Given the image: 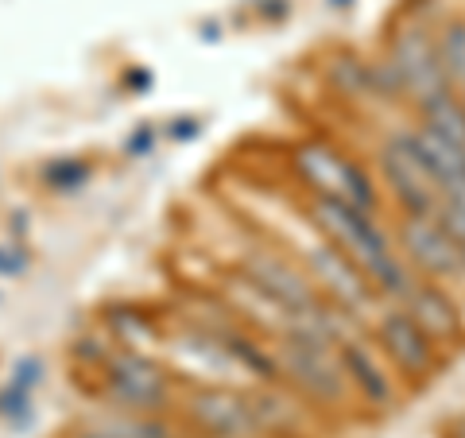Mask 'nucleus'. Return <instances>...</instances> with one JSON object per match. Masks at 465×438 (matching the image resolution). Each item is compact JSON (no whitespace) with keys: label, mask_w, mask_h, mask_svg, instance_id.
<instances>
[{"label":"nucleus","mask_w":465,"mask_h":438,"mask_svg":"<svg viewBox=\"0 0 465 438\" xmlns=\"http://www.w3.org/2000/svg\"><path fill=\"white\" fill-rule=\"evenodd\" d=\"M391 237L419 280H434L442 287H454V280H461V253L439 225V217H396Z\"/></svg>","instance_id":"6e6552de"},{"label":"nucleus","mask_w":465,"mask_h":438,"mask_svg":"<svg viewBox=\"0 0 465 438\" xmlns=\"http://www.w3.org/2000/svg\"><path fill=\"white\" fill-rule=\"evenodd\" d=\"M0 419H8V423H27L32 419V392L8 384V392H0Z\"/></svg>","instance_id":"ddd939ff"},{"label":"nucleus","mask_w":465,"mask_h":438,"mask_svg":"<svg viewBox=\"0 0 465 438\" xmlns=\"http://www.w3.org/2000/svg\"><path fill=\"white\" fill-rule=\"evenodd\" d=\"M256 12L268 24H283L291 16V0H256Z\"/></svg>","instance_id":"a211bd4d"},{"label":"nucleus","mask_w":465,"mask_h":438,"mask_svg":"<svg viewBox=\"0 0 465 438\" xmlns=\"http://www.w3.org/2000/svg\"><path fill=\"white\" fill-rule=\"evenodd\" d=\"M155 144H159L155 128H152V124H136L133 133H128V140H124V152L133 155V159H143V155L155 152Z\"/></svg>","instance_id":"dca6fc26"},{"label":"nucleus","mask_w":465,"mask_h":438,"mask_svg":"<svg viewBox=\"0 0 465 438\" xmlns=\"http://www.w3.org/2000/svg\"><path fill=\"white\" fill-rule=\"evenodd\" d=\"M43 183L54 194H74L90 183V164H82V159H54V164L43 167Z\"/></svg>","instance_id":"f8f14e48"},{"label":"nucleus","mask_w":465,"mask_h":438,"mask_svg":"<svg viewBox=\"0 0 465 438\" xmlns=\"http://www.w3.org/2000/svg\"><path fill=\"white\" fill-rule=\"evenodd\" d=\"M338 361L345 369V381L349 392H353L357 403H365L369 412H391L400 400H403V384L400 376L391 373V364L384 361V353L376 349V342L369 338L365 323H349L338 333Z\"/></svg>","instance_id":"423d86ee"},{"label":"nucleus","mask_w":465,"mask_h":438,"mask_svg":"<svg viewBox=\"0 0 465 438\" xmlns=\"http://www.w3.org/2000/svg\"><path fill=\"white\" fill-rule=\"evenodd\" d=\"M376 171L381 183L396 206V217H434L439 210V186H434L430 171L423 167V159L415 152L411 128L400 124L381 148H376Z\"/></svg>","instance_id":"39448f33"},{"label":"nucleus","mask_w":465,"mask_h":438,"mask_svg":"<svg viewBox=\"0 0 465 438\" xmlns=\"http://www.w3.org/2000/svg\"><path fill=\"white\" fill-rule=\"evenodd\" d=\"M179 412L186 419V427L202 438H264L252 415L249 388H232V384L183 388Z\"/></svg>","instance_id":"0eeeda50"},{"label":"nucleus","mask_w":465,"mask_h":438,"mask_svg":"<svg viewBox=\"0 0 465 438\" xmlns=\"http://www.w3.org/2000/svg\"><path fill=\"white\" fill-rule=\"evenodd\" d=\"M434 32V47H439V58H442V70L450 85L458 94H465V20L461 16H446Z\"/></svg>","instance_id":"9b49d317"},{"label":"nucleus","mask_w":465,"mask_h":438,"mask_svg":"<svg viewBox=\"0 0 465 438\" xmlns=\"http://www.w3.org/2000/svg\"><path fill=\"white\" fill-rule=\"evenodd\" d=\"M326 5H330V8H338V12H341V8H349V5H353V0H326Z\"/></svg>","instance_id":"aec40b11"},{"label":"nucleus","mask_w":465,"mask_h":438,"mask_svg":"<svg viewBox=\"0 0 465 438\" xmlns=\"http://www.w3.org/2000/svg\"><path fill=\"white\" fill-rule=\"evenodd\" d=\"M461 280H465V248H461Z\"/></svg>","instance_id":"412c9836"},{"label":"nucleus","mask_w":465,"mask_h":438,"mask_svg":"<svg viewBox=\"0 0 465 438\" xmlns=\"http://www.w3.org/2000/svg\"><path fill=\"white\" fill-rule=\"evenodd\" d=\"M381 58L388 63L391 78H396L407 109H423L427 101L454 90L450 78H446V70H442L439 47H434V32H430V27H423V24L400 27V32L388 39V51Z\"/></svg>","instance_id":"20e7f679"},{"label":"nucleus","mask_w":465,"mask_h":438,"mask_svg":"<svg viewBox=\"0 0 465 438\" xmlns=\"http://www.w3.org/2000/svg\"><path fill=\"white\" fill-rule=\"evenodd\" d=\"M365 330L376 342V349L384 353V361L391 364V373L400 376V384H407V388H415V384L423 388L446 361L442 349L434 345L427 333L419 330L415 318L396 303L376 306V311L365 318Z\"/></svg>","instance_id":"7ed1b4c3"},{"label":"nucleus","mask_w":465,"mask_h":438,"mask_svg":"<svg viewBox=\"0 0 465 438\" xmlns=\"http://www.w3.org/2000/svg\"><path fill=\"white\" fill-rule=\"evenodd\" d=\"M78 438H97V434H90V431H78Z\"/></svg>","instance_id":"4be33fe9"},{"label":"nucleus","mask_w":465,"mask_h":438,"mask_svg":"<svg viewBox=\"0 0 465 438\" xmlns=\"http://www.w3.org/2000/svg\"><path fill=\"white\" fill-rule=\"evenodd\" d=\"M291 167L307 186V198H333L365 214H381V186H376L372 171L349 155L338 140L302 136L291 148Z\"/></svg>","instance_id":"f257e3e1"},{"label":"nucleus","mask_w":465,"mask_h":438,"mask_svg":"<svg viewBox=\"0 0 465 438\" xmlns=\"http://www.w3.org/2000/svg\"><path fill=\"white\" fill-rule=\"evenodd\" d=\"M458 438H465V419H461V427H458Z\"/></svg>","instance_id":"5701e85b"},{"label":"nucleus","mask_w":465,"mask_h":438,"mask_svg":"<svg viewBox=\"0 0 465 438\" xmlns=\"http://www.w3.org/2000/svg\"><path fill=\"white\" fill-rule=\"evenodd\" d=\"M27 264H32V256H27V244H0V275L5 280H20V275L27 272Z\"/></svg>","instance_id":"4468645a"},{"label":"nucleus","mask_w":465,"mask_h":438,"mask_svg":"<svg viewBox=\"0 0 465 438\" xmlns=\"http://www.w3.org/2000/svg\"><path fill=\"white\" fill-rule=\"evenodd\" d=\"M78 431H90L97 438H183V431L171 423V415H140L121 412V407H97Z\"/></svg>","instance_id":"9d476101"},{"label":"nucleus","mask_w":465,"mask_h":438,"mask_svg":"<svg viewBox=\"0 0 465 438\" xmlns=\"http://www.w3.org/2000/svg\"><path fill=\"white\" fill-rule=\"evenodd\" d=\"M396 306H403V311L415 318L419 330H423L442 353L461 342V306L450 287L434 284V280H415V287L407 291Z\"/></svg>","instance_id":"1a4fd4ad"},{"label":"nucleus","mask_w":465,"mask_h":438,"mask_svg":"<svg viewBox=\"0 0 465 438\" xmlns=\"http://www.w3.org/2000/svg\"><path fill=\"white\" fill-rule=\"evenodd\" d=\"M43 376H47V369H43L39 357H20L12 364V384L24 388V392H35L43 384Z\"/></svg>","instance_id":"2eb2a0df"},{"label":"nucleus","mask_w":465,"mask_h":438,"mask_svg":"<svg viewBox=\"0 0 465 438\" xmlns=\"http://www.w3.org/2000/svg\"><path fill=\"white\" fill-rule=\"evenodd\" d=\"M198 32H202V39H206V43H217V39H222V24H217V20H206V24L198 27Z\"/></svg>","instance_id":"6ab92c4d"},{"label":"nucleus","mask_w":465,"mask_h":438,"mask_svg":"<svg viewBox=\"0 0 465 438\" xmlns=\"http://www.w3.org/2000/svg\"><path fill=\"white\" fill-rule=\"evenodd\" d=\"M97 381L109 407L140 415H171V407H179L183 396L179 376L159 357L136 353V349H113V357L101 364Z\"/></svg>","instance_id":"f03ea898"},{"label":"nucleus","mask_w":465,"mask_h":438,"mask_svg":"<svg viewBox=\"0 0 465 438\" xmlns=\"http://www.w3.org/2000/svg\"><path fill=\"white\" fill-rule=\"evenodd\" d=\"M198 133H202V121L194 113H183V116H171V121H167V136L174 144H191Z\"/></svg>","instance_id":"f3484780"}]
</instances>
